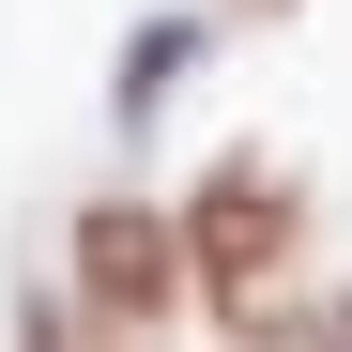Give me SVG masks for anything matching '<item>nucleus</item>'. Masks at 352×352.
I'll return each mask as SVG.
<instances>
[{
	"label": "nucleus",
	"mask_w": 352,
	"mask_h": 352,
	"mask_svg": "<svg viewBox=\"0 0 352 352\" xmlns=\"http://www.w3.org/2000/svg\"><path fill=\"white\" fill-rule=\"evenodd\" d=\"M307 245H322V214H307V168H291V153H214L199 184H184V276H199L214 322L322 337V307L291 291V276H307Z\"/></svg>",
	"instance_id": "nucleus-1"
},
{
	"label": "nucleus",
	"mask_w": 352,
	"mask_h": 352,
	"mask_svg": "<svg viewBox=\"0 0 352 352\" xmlns=\"http://www.w3.org/2000/svg\"><path fill=\"white\" fill-rule=\"evenodd\" d=\"M184 214H153V199H92L77 214V307L107 322V337H153L168 307H184Z\"/></svg>",
	"instance_id": "nucleus-2"
},
{
	"label": "nucleus",
	"mask_w": 352,
	"mask_h": 352,
	"mask_svg": "<svg viewBox=\"0 0 352 352\" xmlns=\"http://www.w3.org/2000/svg\"><path fill=\"white\" fill-rule=\"evenodd\" d=\"M322 337H352V291H337V307H322Z\"/></svg>",
	"instance_id": "nucleus-3"
},
{
	"label": "nucleus",
	"mask_w": 352,
	"mask_h": 352,
	"mask_svg": "<svg viewBox=\"0 0 352 352\" xmlns=\"http://www.w3.org/2000/svg\"><path fill=\"white\" fill-rule=\"evenodd\" d=\"M230 16H291V0H230Z\"/></svg>",
	"instance_id": "nucleus-4"
}]
</instances>
